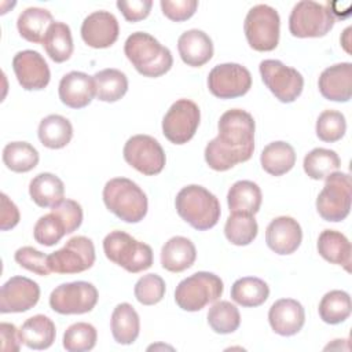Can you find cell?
Returning <instances> with one entry per match:
<instances>
[{
  "instance_id": "4316f807",
  "label": "cell",
  "mask_w": 352,
  "mask_h": 352,
  "mask_svg": "<svg viewBox=\"0 0 352 352\" xmlns=\"http://www.w3.org/2000/svg\"><path fill=\"white\" fill-rule=\"evenodd\" d=\"M29 194L33 202L40 208H54L63 201V182L50 172L34 176L29 184Z\"/></svg>"
},
{
  "instance_id": "5bb4252c",
  "label": "cell",
  "mask_w": 352,
  "mask_h": 352,
  "mask_svg": "<svg viewBox=\"0 0 352 352\" xmlns=\"http://www.w3.org/2000/svg\"><path fill=\"white\" fill-rule=\"evenodd\" d=\"M124 160L146 176L158 175L166 162L165 153L157 139L148 135L129 138L122 150Z\"/></svg>"
},
{
  "instance_id": "ac0fdd59",
  "label": "cell",
  "mask_w": 352,
  "mask_h": 352,
  "mask_svg": "<svg viewBox=\"0 0 352 352\" xmlns=\"http://www.w3.org/2000/svg\"><path fill=\"white\" fill-rule=\"evenodd\" d=\"M120 33L117 18L109 11H94L81 25V37L92 48H107L113 45Z\"/></svg>"
},
{
  "instance_id": "f1b7e54d",
  "label": "cell",
  "mask_w": 352,
  "mask_h": 352,
  "mask_svg": "<svg viewBox=\"0 0 352 352\" xmlns=\"http://www.w3.org/2000/svg\"><path fill=\"white\" fill-rule=\"evenodd\" d=\"M110 329L113 338L122 345L136 341L140 331V319L135 308L128 302L118 304L111 314Z\"/></svg>"
},
{
  "instance_id": "c3c4849f",
  "label": "cell",
  "mask_w": 352,
  "mask_h": 352,
  "mask_svg": "<svg viewBox=\"0 0 352 352\" xmlns=\"http://www.w3.org/2000/svg\"><path fill=\"white\" fill-rule=\"evenodd\" d=\"M153 7L151 0H118L117 8L128 22H139L148 16Z\"/></svg>"
},
{
  "instance_id": "52a82bcc",
  "label": "cell",
  "mask_w": 352,
  "mask_h": 352,
  "mask_svg": "<svg viewBox=\"0 0 352 352\" xmlns=\"http://www.w3.org/2000/svg\"><path fill=\"white\" fill-rule=\"evenodd\" d=\"M279 28L280 18L278 11L267 4L252 7L243 23L248 44L260 52L276 48L279 43Z\"/></svg>"
},
{
  "instance_id": "ab89813d",
  "label": "cell",
  "mask_w": 352,
  "mask_h": 352,
  "mask_svg": "<svg viewBox=\"0 0 352 352\" xmlns=\"http://www.w3.org/2000/svg\"><path fill=\"white\" fill-rule=\"evenodd\" d=\"M208 323L214 333L230 334L241 324L238 308L230 301H216L208 312Z\"/></svg>"
},
{
  "instance_id": "d590c367",
  "label": "cell",
  "mask_w": 352,
  "mask_h": 352,
  "mask_svg": "<svg viewBox=\"0 0 352 352\" xmlns=\"http://www.w3.org/2000/svg\"><path fill=\"white\" fill-rule=\"evenodd\" d=\"M4 165L16 173H25L38 164V151L28 142H11L3 148Z\"/></svg>"
},
{
  "instance_id": "30bf717a",
  "label": "cell",
  "mask_w": 352,
  "mask_h": 352,
  "mask_svg": "<svg viewBox=\"0 0 352 352\" xmlns=\"http://www.w3.org/2000/svg\"><path fill=\"white\" fill-rule=\"evenodd\" d=\"M263 82L282 103L294 102L302 92L304 78L294 67L278 59H264L258 66Z\"/></svg>"
},
{
  "instance_id": "60d3db41",
  "label": "cell",
  "mask_w": 352,
  "mask_h": 352,
  "mask_svg": "<svg viewBox=\"0 0 352 352\" xmlns=\"http://www.w3.org/2000/svg\"><path fill=\"white\" fill-rule=\"evenodd\" d=\"M67 234V227L63 219L51 210L50 213L41 216L33 228V236L36 242L44 246H52L56 245L63 235Z\"/></svg>"
},
{
  "instance_id": "d4e9b609",
  "label": "cell",
  "mask_w": 352,
  "mask_h": 352,
  "mask_svg": "<svg viewBox=\"0 0 352 352\" xmlns=\"http://www.w3.org/2000/svg\"><path fill=\"white\" fill-rule=\"evenodd\" d=\"M55 324L45 315H34L26 319L19 329V338L22 344L37 351L50 348L55 341Z\"/></svg>"
},
{
  "instance_id": "bcb514c9",
  "label": "cell",
  "mask_w": 352,
  "mask_h": 352,
  "mask_svg": "<svg viewBox=\"0 0 352 352\" xmlns=\"http://www.w3.org/2000/svg\"><path fill=\"white\" fill-rule=\"evenodd\" d=\"M162 14L173 21V22H183L190 19L197 8L198 1L197 0H161L160 3Z\"/></svg>"
},
{
  "instance_id": "e0dca14e",
  "label": "cell",
  "mask_w": 352,
  "mask_h": 352,
  "mask_svg": "<svg viewBox=\"0 0 352 352\" xmlns=\"http://www.w3.org/2000/svg\"><path fill=\"white\" fill-rule=\"evenodd\" d=\"M12 69L18 82L26 91L44 89L51 78L50 67L44 58L33 50H23L15 54Z\"/></svg>"
},
{
  "instance_id": "8fae6325",
  "label": "cell",
  "mask_w": 352,
  "mask_h": 352,
  "mask_svg": "<svg viewBox=\"0 0 352 352\" xmlns=\"http://www.w3.org/2000/svg\"><path fill=\"white\" fill-rule=\"evenodd\" d=\"M96 287L85 280L56 286L50 294V307L60 315H80L92 311L98 302Z\"/></svg>"
},
{
  "instance_id": "74e56055",
  "label": "cell",
  "mask_w": 352,
  "mask_h": 352,
  "mask_svg": "<svg viewBox=\"0 0 352 352\" xmlns=\"http://www.w3.org/2000/svg\"><path fill=\"white\" fill-rule=\"evenodd\" d=\"M318 309L324 323L338 324L351 315V297L344 290H331L322 297Z\"/></svg>"
},
{
  "instance_id": "4dcf8cb0",
  "label": "cell",
  "mask_w": 352,
  "mask_h": 352,
  "mask_svg": "<svg viewBox=\"0 0 352 352\" xmlns=\"http://www.w3.org/2000/svg\"><path fill=\"white\" fill-rule=\"evenodd\" d=\"M263 169L272 176L287 173L296 164V151L292 144L278 140L267 144L260 155Z\"/></svg>"
},
{
  "instance_id": "8992f818",
  "label": "cell",
  "mask_w": 352,
  "mask_h": 352,
  "mask_svg": "<svg viewBox=\"0 0 352 352\" xmlns=\"http://www.w3.org/2000/svg\"><path fill=\"white\" fill-rule=\"evenodd\" d=\"M224 285L213 272L199 271L183 279L175 290V301L183 311L197 312L223 294Z\"/></svg>"
},
{
  "instance_id": "f907efd6",
  "label": "cell",
  "mask_w": 352,
  "mask_h": 352,
  "mask_svg": "<svg viewBox=\"0 0 352 352\" xmlns=\"http://www.w3.org/2000/svg\"><path fill=\"white\" fill-rule=\"evenodd\" d=\"M1 334V349L4 352H18L22 344L19 338V330L12 323L3 322L0 324Z\"/></svg>"
},
{
  "instance_id": "ee69618b",
  "label": "cell",
  "mask_w": 352,
  "mask_h": 352,
  "mask_svg": "<svg viewBox=\"0 0 352 352\" xmlns=\"http://www.w3.org/2000/svg\"><path fill=\"white\" fill-rule=\"evenodd\" d=\"M165 282L157 274H147L139 278L133 293L136 300L143 305H154L165 296Z\"/></svg>"
},
{
  "instance_id": "5b68a950",
  "label": "cell",
  "mask_w": 352,
  "mask_h": 352,
  "mask_svg": "<svg viewBox=\"0 0 352 352\" xmlns=\"http://www.w3.org/2000/svg\"><path fill=\"white\" fill-rule=\"evenodd\" d=\"M106 257L131 274L148 270L153 265V250L147 243L139 242L125 231H111L103 239Z\"/></svg>"
},
{
  "instance_id": "f546056e",
  "label": "cell",
  "mask_w": 352,
  "mask_h": 352,
  "mask_svg": "<svg viewBox=\"0 0 352 352\" xmlns=\"http://www.w3.org/2000/svg\"><path fill=\"white\" fill-rule=\"evenodd\" d=\"M37 135L43 146L58 150L70 143L73 136V126L66 117L59 114H50L40 121Z\"/></svg>"
},
{
  "instance_id": "603a6c76",
  "label": "cell",
  "mask_w": 352,
  "mask_h": 352,
  "mask_svg": "<svg viewBox=\"0 0 352 352\" xmlns=\"http://www.w3.org/2000/svg\"><path fill=\"white\" fill-rule=\"evenodd\" d=\"M177 50L182 60L192 67L208 63L213 56V43L210 37L198 29H190L177 40Z\"/></svg>"
},
{
  "instance_id": "ffe728a7",
  "label": "cell",
  "mask_w": 352,
  "mask_h": 352,
  "mask_svg": "<svg viewBox=\"0 0 352 352\" xmlns=\"http://www.w3.org/2000/svg\"><path fill=\"white\" fill-rule=\"evenodd\" d=\"M59 99L70 109H82L96 96L94 77L82 72H70L65 74L58 87Z\"/></svg>"
},
{
  "instance_id": "7bdbcfd3",
  "label": "cell",
  "mask_w": 352,
  "mask_h": 352,
  "mask_svg": "<svg viewBox=\"0 0 352 352\" xmlns=\"http://www.w3.org/2000/svg\"><path fill=\"white\" fill-rule=\"evenodd\" d=\"M346 131V121L342 113L337 110H324L316 120V136L326 142L334 143L340 140Z\"/></svg>"
},
{
  "instance_id": "7c38bea8",
  "label": "cell",
  "mask_w": 352,
  "mask_h": 352,
  "mask_svg": "<svg viewBox=\"0 0 352 352\" xmlns=\"http://www.w3.org/2000/svg\"><path fill=\"white\" fill-rule=\"evenodd\" d=\"M95 263V246L87 236L70 238L65 246L48 254V267L56 274H78L89 270Z\"/></svg>"
},
{
  "instance_id": "7dc6e473",
  "label": "cell",
  "mask_w": 352,
  "mask_h": 352,
  "mask_svg": "<svg viewBox=\"0 0 352 352\" xmlns=\"http://www.w3.org/2000/svg\"><path fill=\"white\" fill-rule=\"evenodd\" d=\"M51 210H54L63 219L67 227V234L76 231L82 223V209L80 204L73 199H63L56 206L51 208Z\"/></svg>"
},
{
  "instance_id": "2e32d148",
  "label": "cell",
  "mask_w": 352,
  "mask_h": 352,
  "mask_svg": "<svg viewBox=\"0 0 352 352\" xmlns=\"http://www.w3.org/2000/svg\"><path fill=\"white\" fill-rule=\"evenodd\" d=\"M40 298L38 285L26 276H11L0 290V312H25Z\"/></svg>"
},
{
  "instance_id": "7a4b0ae2",
  "label": "cell",
  "mask_w": 352,
  "mask_h": 352,
  "mask_svg": "<svg viewBox=\"0 0 352 352\" xmlns=\"http://www.w3.org/2000/svg\"><path fill=\"white\" fill-rule=\"evenodd\" d=\"M124 52L133 67L144 77H161L173 65L169 48L144 32L132 33L124 44Z\"/></svg>"
},
{
  "instance_id": "ba28073f",
  "label": "cell",
  "mask_w": 352,
  "mask_h": 352,
  "mask_svg": "<svg viewBox=\"0 0 352 352\" xmlns=\"http://www.w3.org/2000/svg\"><path fill=\"white\" fill-rule=\"evenodd\" d=\"M336 16L331 14L330 4L323 6L312 0L298 1L289 16V30L292 36L323 37L334 26Z\"/></svg>"
},
{
  "instance_id": "cb8c5ba5",
  "label": "cell",
  "mask_w": 352,
  "mask_h": 352,
  "mask_svg": "<svg viewBox=\"0 0 352 352\" xmlns=\"http://www.w3.org/2000/svg\"><path fill=\"white\" fill-rule=\"evenodd\" d=\"M195 258V246L186 236H172L161 249V265L169 272H182L190 268Z\"/></svg>"
},
{
  "instance_id": "681fc988",
  "label": "cell",
  "mask_w": 352,
  "mask_h": 352,
  "mask_svg": "<svg viewBox=\"0 0 352 352\" xmlns=\"http://www.w3.org/2000/svg\"><path fill=\"white\" fill-rule=\"evenodd\" d=\"M1 198V209H0V228L7 231L14 228L19 223V210L16 205L3 192Z\"/></svg>"
},
{
  "instance_id": "44dd1931",
  "label": "cell",
  "mask_w": 352,
  "mask_h": 352,
  "mask_svg": "<svg viewBox=\"0 0 352 352\" xmlns=\"http://www.w3.org/2000/svg\"><path fill=\"white\" fill-rule=\"evenodd\" d=\"M271 329L283 337L297 334L305 322L304 307L293 298H280L275 301L268 311Z\"/></svg>"
},
{
  "instance_id": "e575fe53",
  "label": "cell",
  "mask_w": 352,
  "mask_h": 352,
  "mask_svg": "<svg viewBox=\"0 0 352 352\" xmlns=\"http://www.w3.org/2000/svg\"><path fill=\"white\" fill-rule=\"evenodd\" d=\"M96 98L102 102H117L128 91V78L118 69H103L94 76Z\"/></svg>"
},
{
  "instance_id": "9c48e42d",
  "label": "cell",
  "mask_w": 352,
  "mask_h": 352,
  "mask_svg": "<svg viewBox=\"0 0 352 352\" xmlns=\"http://www.w3.org/2000/svg\"><path fill=\"white\" fill-rule=\"evenodd\" d=\"M351 176L344 172H333L316 198V210L326 221H341L351 210Z\"/></svg>"
},
{
  "instance_id": "f6af8a7d",
  "label": "cell",
  "mask_w": 352,
  "mask_h": 352,
  "mask_svg": "<svg viewBox=\"0 0 352 352\" xmlns=\"http://www.w3.org/2000/svg\"><path fill=\"white\" fill-rule=\"evenodd\" d=\"M14 258L22 268L34 272L40 276H47L51 272L48 267V256L32 246L19 248L15 252Z\"/></svg>"
},
{
  "instance_id": "83f0119b",
  "label": "cell",
  "mask_w": 352,
  "mask_h": 352,
  "mask_svg": "<svg viewBox=\"0 0 352 352\" xmlns=\"http://www.w3.org/2000/svg\"><path fill=\"white\" fill-rule=\"evenodd\" d=\"M261 190L250 180L235 182L227 194V204L231 213L256 214L261 206Z\"/></svg>"
},
{
  "instance_id": "4fadbf2b",
  "label": "cell",
  "mask_w": 352,
  "mask_h": 352,
  "mask_svg": "<svg viewBox=\"0 0 352 352\" xmlns=\"http://www.w3.org/2000/svg\"><path fill=\"white\" fill-rule=\"evenodd\" d=\"M199 120V107L190 99H179L164 116L162 133L170 143L184 144L194 138Z\"/></svg>"
},
{
  "instance_id": "6da1fadb",
  "label": "cell",
  "mask_w": 352,
  "mask_h": 352,
  "mask_svg": "<svg viewBox=\"0 0 352 352\" xmlns=\"http://www.w3.org/2000/svg\"><path fill=\"white\" fill-rule=\"evenodd\" d=\"M219 135L205 147V161L213 170L224 172L250 160L254 151L256 124L245 110L231 109L221 114Z\"/></svg>"
},
{
  "instance_id": "9a60e30c",
  "label": "cell",
  "mask_w": 352,
  "mask_h": 352,
  "mask_svg": "<svg viewBox=\"0 0 352 352\" xmlns=\"http://www.w3.org/2000/svg\"><path fill=\"white\" fill-rule=\"evenodd\" d=\"M252 87L250 72L239 63H221L208 76V88L216 98L234 99L243 96Z\"/></svg>"
},
{
  "instance_id": "836d02e7",
  "label": "cell",
  "mask_w": 352,
  "mask_h": 352,
  "mask_svg": "<svg viewBox=\"0 0 352 352\" xmlns=\"http://www.w3.org/2000/svg\"><path fill=\"white\" fill-rule=\"evenodd\" d=\"M270 296L268 285L256 276L239 278L231 287V298L246 308H254L267 301Z\"/></svg>"
},
{
  "instance_id": "f35d334b",
  "label": "cell",
  "mask_w": 352,
  "mask_h": 352,
  "mask_svg": "<svg viewBox=\"0 0 352 352\" xmlns=\"http://www.w3.org/2000/svg\"><path fill=\"white\" fill-rule=\"evenodd\" d=\"M258 226L253 214L231 213L224 226L226 238L236 246H246L254 241Z\"/></svg>"
},
{
  "instance_id": "1f68e13d",
  "label": "cell",
  "mask_w": 352,
  "mask_h": 352,
  "mask_svg": "<svg viewBox=\"0 0 352 352\" xmlns=\"http://www.w3.org/2000/svg\"><path fill=\"white\" fill-rule=\"evenodd\" d=\"M54 23L52 14L40 7H29L23 10L16 21L19 34L30 43H43L50 25Z\"/></svg>"
},
{
  "instance_id": "d6a6232c",
  "label": "cell",
  "mask_w": 352,
  "mask_h": 352,
  "mask_svg": "<svg viewBox=\"0 0 352 352\" xmlns=\"http://www.w3.org/2000/svg\"><path fill=\"white\" fill-rule=\"evenodd\" d=\"M43 47L54 62H66L73 54V38L69 25L63 22L51 23L43 38Z\"/></svg>"
},
{
  "instance_id": "b9f144b4",
  "label": "cell",
  "mask_w": 352,
  "mask_h": 352,
  "mask_svg": "<svg viewBox=\"0 0 352 352\" xmlns=\"http://www.w3.org/2000/svg\"><path fill=\"white\" fill-rule=\"evenodd\" d=\"M96 329L87 322H77L69 326L63 334V348L69 352L91 351L96 344Z\"/></svg>"
},
{
  "instance_id": "7402d4cb",
  "label": "cell",
  "mask_w": 352,
  "mask_h": 352,
  "mask_svg": "<svg viewBox=\"0 0 352 352\" xmlns=\"http://www.w3.org/2000/svg\"><path fill=\"white\" fill-rule=\"evenodd\" d=\"M323 98L333 102H348L352 96V63L342 62L326 67L318 80Z\"/></svg>"
},
{
  "instance_id": "d6986e66",
  "label": "cell",
  "mask_w": 352,
  "mask_h": 352,
  "mask_svg": "<svg viewBox=\"0 0 352 352\" xmlns=\"http://www.w3.org/2000/svg\"><path fill=\"white\" fill-rule=\"evenodd\" d=\"M302 241L301 226L289 216H279L267 226L265 242L276 254L285 256L294 253Z\"/></svg>"
},
{
  "instance_id": "3957f363",
  "label": "cell",
  "mask_w": 352,
  "mask_h": 352,
  "mask_svg": "<svg viewBox=\"0 0 352 352\" xmlns=\"http://www.w3.org/2000/svg\"><path fill=\"white\" fill-rule=\"evenodd\" d=\"M175 206L179 216L198 231L213 228L221 214L216 195L198 184L183 187L176 195Z\"/></svg>"
},
{
  "instance_id": "277c9868",
  "label": "cell",
  "mask_w": 352,
  "mask_h": 352,
  "mask_svg": "<svg viewBox=\"0 0 352 352\" xmlns=\"http://www.w3.org/2000/svg\"><path fill=\"white\" fill-rule=\"evenodd\" d=\"M106 208L125 223H139L147 214V197L131 179L114 177L103 187Z\"/></svg>"
},
{
  "instance_id": "8d00e7d4",
  "label": "cell",
  "mask_w": 352,
  "mask_h": 352,
  "mask_svg": "<svg viewBox=\"0 0 352 352\" xmlns=\"http://www.w3.org/2000/svg\"><path fill=\"white\" fill-rule=\"evenodd\" d=\"M341 165V160L334 150L316 147L304 157V172L314 180L326 179Z\"/></svg>"
},
{
  "instance_id": "484cf974",
  "label": "cell",
  "mask_w": 352,
  "mask_h": 352,
  "mask_svg": "<svg viewBox=\"0 0 352 352\" xmlns=\"http://www.w3.org/2000/svg\"><path fill=\"white\" fill-rule=\"evenodd\" d=\"M319 254L329 263L337 264L351 271V242L349 239L336 230H324L320 232L316 243Z\"/></svg>"
}]
</instances>
